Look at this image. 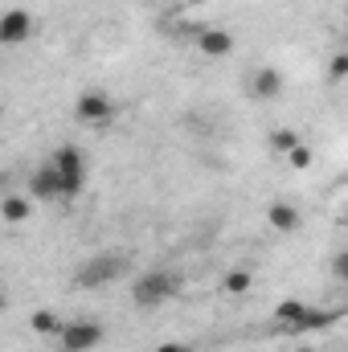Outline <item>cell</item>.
<instances>
[{"instance_id": "cell-1", "label": "cell", "mask_w": 348, "mask_h": 352, "mask_svg": "<svg viewBox=\"0 0 348 352\" xmlns=\"http://www.w3.org/2000/svg\"><path fill=\"white\" fill-rule=\"evenodd\" d=\"M127 270H131V258H127V254L107 250V254H94V258H87V263L78 266L74 283H78L83 291H98V287H111L115 278H123Z\"/></svg>"}, {"instance_id": "cell-2", "label": "cell", "mask_w": 348, "mask_h": 352, "mask_svg": "<svg viewBox=\"0 0 348 352\" xmlns=\"http://www.w3.org/2000/svg\"><path fill=\"white\" fill-rule=\"evenodd\" d=\"M176 274L173 270H144V274H135V283H131V303L135 307H160L164 299H173L176 295Z\"/></svg>"}, {"instance_id": "cell-3", "label": "cell", "mask_w": 348, "mask_h": 352, "mask_svg": "<svg viewBox=\"0 0 348 352\" xmlns=\"http://www.w3.org/2000/svg\"><path fill=\"white\" fill-rule=\"evenodd\" d=\"M50 164H54V173L62 180V201H74L83 192V184H87V160H83V152L78 148H58L50 156Z\"/></svg>"}, {"instance_id": "cell-4", "label": "cell", "mask_w": 348, "mask_h": 352, "mask_svg": "<svg viewBox=\"0 0 348 352\" xmlns=\"http://www.w3.org/2000/svg\"><path fill=\"white\" fill-rule=\"evenodd\" d=\"M102 324L98 320H70V324H62V332H58V349L62 352H90L102 344Z\"/></svg>"}, {"instance_id": "cell-5", "label": "cell", "mask_w": 348, "mask_h": 352, "mask_svg": "<svg viewBox=\"0 0 348 352\" xmlns=\"http://www.w3.org/2000/svg\"><path fill=\"white\" fill-rule=\"evenodd\" d=\"M74 115H78L83 123H90V127H98V123H107V119L115 115V102H111V94H102V90H87V94H78Z\"/></svg>"}, {"instance_id": "cell-6", "label": "cell", "mask_w": 348, "mask_h": 352, "mask_svg": "<svg viewBox=\"0 0 348 352\" xmlns=\"http://www.w3.org/2000/svg\"><path fill=\"white\" fill-rule=\"evenodd\" d=\"M29 37H33V12L8 8L4 21H0V41H4V45H21V41H29Z\"/></svg>"}, {"instance_id": "cell-7", "label": "cell", "mask_w": 348, "mask_h": 352, "mask_svg": "<svg viewBox=\"0 0 348 352\" xmlns=\"http://www.w3.org/2000/svg\"><path fill=\"white\" fill-rule=\"evenodd\" d=\"M307 316H312V307H307V303H299V299H283V303L274 307V320H279V328H287L291 336H303V324H307Z\"/></svg>"}, {"instance_id": "cell-8", "label": "cell", "mask_w": 348, "mask_h": 352, "mask_svg": "<svg viewBox=\"0 0 348 352\" xmlns=\"http://www.w3.org/2000/svg\"><path fill=\"white\" fill-rule=\"evenodd\" d=\"M29 192H33L37 201H62V180H58V173H54V164H50V160L33 173V180H29Z\"/></svg>"}, {"instance_id": "cell-9", "label": "cell", "mask_w": 348, "mask_h": 352, "mask_svg": "<svg viewBox=\"0 0 348 352\" xmlns=\"http://www.w3.org/2000/svg\"><path fill=\"white\" fill-rule=\"evenodd\" d=\"M197 50L205 58H226L234 50V33H226V29H201L197 33Z\"/></svg>"}, {"instance_id": "cell-10", "label": "cell", "mask_w": 348, "mask_h": 352, "mask_svg": "<svg viewBox=\"0 0 348 352\" xmlns=\"http://www.w3.org/2000/svg\"><path fill=\"white\" fill-rule=\"evenodd\" d=\"M266 221H270V230H279V234H295V230L303 226V217H299V209H295L291 201H274V205L266 209Z\"/></svg>"}, {"instance_id": "cell-11", "label": "cell", "mask_w": 348, "mask_h": 352, "mask_svg": "<svg viewBox=\"0 0 348 352\" xmlns=\"http://www.w3.org/2000/svg\"><path fill=\"white\" fill-rule=\"evenodd\" d=\"M250 90H254V98H279V90H283V74L270 70V66H262V70H254Z\"/></svg>"}, {"instance_id": "cell-12", "label": "cell", "mask_w": 348, "mask_h": 352, "mask_svg": "<svg viewBox=\"0 0 348 352\" xmlns=\"http://www.w3.org/2000/svg\"><path fill=\"white\" fill-rule=\"evenodd\" d=\"M0 213H4V221H12V226H17V221H25V217L33 213V201H29V197L8 192V197L0 201Z\"/></svg>"}, {"instance_id": "cell-13", "label": "cell", "mask_w": 348, "mask_h": 352, "mask_svg": "<svg viewBox=\"0 0 348 352\" xmlns=\"http://www.w3.org/2000/svg\"><path fill=\"white\" fill-rule=\"evenodd\" d=\"M250 283H254V274H250L246 266H238V270H230V274H226V283H221V287H226L230 295H242V291H250Z\"/></svg>"}, {"instance_id": "cell-14", "label": "cell", "mask_w": 348, "mask_h": 352, "mask_svg": "<svg viewBox=\"0 0 348 352\" xmlns=\"http://www.w3.org/2000/svg\"><path fill=\"white\" fill-rule=\"evenodd\" d=\"M29 324H33V332H41V336H58V332H62V320H58L54 311H33Z\"/></svg>"}, {"instance_id": "cell-15", "label": "cell", "mask_w": 348, "mask_h": 352, "mask_svg": "<svg viewBox=\"0 0 348 352\" xmlns=\"http://www.w3.org/2000/svg\"><path fill=\"white\" fill-rule=\"evenodd\" d=\"M295 144H303V140H299L295 131H287V127H279V131L270 135V148H274V152H283V156H287V152H291Z\"/></svg>"}, {"instance_id": "cell-16", "label": "cell", "mask_w": 348, "mask_h": 352, "mask_svg": "<svg viewBox=\"0 0 348 352\" xmlns=\"http://www.w3.org/2000/svg\"><path fill=\"white\" fill-rule=\"evenodd\" d=\"M332 320H336V311H316V307H312V316H307V324H303V336H307V332H320V328H332Z\"/></svg>"}, {"instance_id": "cell-17", "label": "cell", "mask_w": 348, "mask_h": 352, "mask_svg": "<svg viewBox=\"0 0 348 352\" xmlns=\"http://www.w3.org/2000/svg\"><path fill=\"white\" fill-rule=\"evenodd\" d=\"M287 160H291V168L303 173V168H312V148H307V144H295V148L287 152Z\"/></svg>"}, {"instance_id": "cell-18", "label": "cell", "mask_w": 348, "mask_h": 352, "mask_svg": "<svg viewBox=\"0 0 348 352\" xmlns=\"http://www.w3.org/2000/svg\"><path fill=\"white\" fill-rule=\"evenodd\" d=\"M328 78H332V82H345V78H348V54H336V58H332Z\"/></svg>"}, {"instance_id": "cell-19", "label": "cell", "mask_w": 348, "mask_h": 352, "mask_svg": "<svg viewBox=\"0 0 348 352\" xmlns=\"http://www.w3.org/2000/svg\"><path fill=\"white\" fill-rule=\"evenodd\" d=\"M332 274H336L340 283H348V250H340V254L332 258Z\"/></svg>"}, {"instance_id": "cell-20", "label": "cell", "mask_w": 348, "mask_h": 352, "mask_svg": "<svg viewBox=\"0 0 348 352\" xmlns=\"http://www.w3.org/2000/svg\"><path fill=\"white\" fill-rule=\"evenodd\" d=\"M160 352H188V344H160Z\"/></svg>"}, {"instance_id": "cell-21", "label": "cell", "mask_w": 348, "mask_h": 352, "mask_svg": "<svg viewBox=\"0 0 348 352\" xmlns=\"http://www.w3.org/2000/svg\"><path fill=\"white\" fill-rule=\"evenodd\" d=\"M295 352H312V349H295Z\"/></svg>"}, {"instance_id": "cell-22", "label": "cell", "mask_w": 348, "mask_h": 352, "mask_svg": "<svg viewBox=\"0 0 348 352\" xmlns=\"http://www.w3.org/2000/svg\"><path fill=\"white\" fill-rule=\"evenodd\" d=\"M193 4H205V0H193Z\"/></svg>"}, {"instance_id": "cell-23", "label": "cell", "mask_w": 348, "mask_h": 352, "mask_svg": "<svg viewBox=\"0 0 348 352\" xmlns=\"http://www.w3.org/2000/svg\"><path fill=\"white\" fill-rule=\"evenodd\" d=\"M345 221H348V213H345Z\"/></svg>"}]
</instances>
